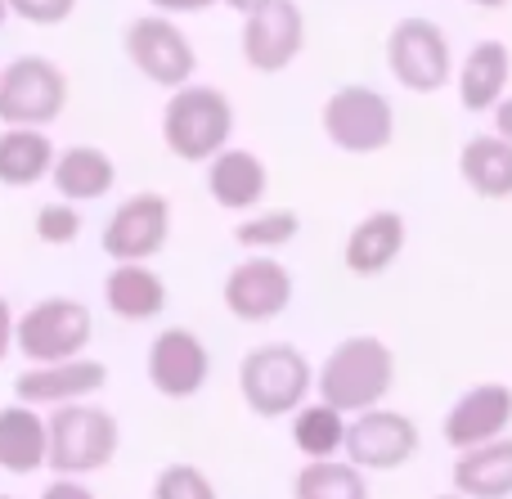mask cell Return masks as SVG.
<instances>
[{
    "mask_svg": "<svg viewBox=\"0 0 512 499\" xmlns=\"http://www.w3.org/2000/svg\"><path fill=\"white\" fill-rule=\"evenodd\" d=\"M297 230H301V216L279 207V212H256L248 221H239L234 225V239L243 248H283V243L297 239Z\"/></svg>",
    "mask_w": 512,
    "mask_h": 499,
    "instance_id": "obj_28",
    "label": "cell"
},
{
    "mask_svg": "<svg viewBox=\"0 0 512 499\" xmlns=\"http://www.w3.org/2000/svg\"><path fill=\"white\" fill-rule=\"evenodd\" d=\"M418 450V428L409 414L396 410H369L355 414L346 428V464L373 468V473H391V468L409 464Z\"/></svg>",
    "mask_w": 512,
    "mask_h": 499,
    "instance_id": "obj_11",
    "label": "cell"
},
{
    "mask_svg": "<svg viewBox=\"0 0 512 499\" xmlns=\"http://www.w3.org/2000/svg\"><path fill=\"white\" fill-rule=\"evenodd\" d=\"M54 144L41 131H27V126H5L0 135V185L9 189H27L41 176H54Z\"/></svg>",
    "mask_w": 512,
    "mask_h": 499,
    "instance_id": "obj_25",
    "label": "cell"
},
{
    "mask_svg": "<svg viewBox=\"0 0 512 499\" xmlns=\"http://www.w3.org/2000/svg\"><path fill=\"white\" fill-rule=\"evenodd\" d=\"M54 189H59L63 203H90V198H104L117 180V167L104 149H90V144H77V149H63L59 162H54Z\"/></svg>",
    "mask_w": 512,
    "mask_h": 499,
    "instance_id": "obj_22",
    "label": "cell"
},
{
    "mask_svg": "<svg viewBox=\"0 0 512 499\" xmlns=\"http://www.w3.org/2000/svg\"><path fill=\"white\" fill-rule=\"evenodd\" d=\"M90 306L77 297H45L18 320V351L36 365H63L81 360V347L90 342Z\"/></svg>",
    "mask_w": 512,
    "mask_h": 499,
    "instance_id": "obj_7",
    "label": "cell"
},
{
    "mask_svg": "<svg viewBox=\"0 0 512 499\" xmlns=\"http://www.w3.org/2000/svg\"><path fill=\"white\" fill-rule=\"evenodd\" d=\"M292 302V275L274 257H248L225 275V311L243 324H265Z\"/></svg>",
    "mask_w": 512,
    "mask_h": 499,
    "instance_id": "obj_12",
    "label": "cell"
},
{
    "mask_svg": "<svg viewBox=\"0 0 512 499\" xmlns=\"http://www.w3.org/2000/svg\"><path fill=\"white\" fill-rule=\"evenodd\" d=\"M324 135L342 153H382L396 140V108L373 86H342L324 104Z\"/></svg>",
    "mask_w": 512,
    "mask_h": 499,
    "instance_id": "obj_6",
    "label": "cell"
},
{
    "mask_svg": "<svg viewBox=\"0 0 512 499\" xmlns=\"http://www.w3.org/2000/svg\"><path fill=\"white\" fill-rule=\"evenodd\" d=\"M436 499H463V495H436Z\"/></svg>",
    "mask_w": 512,
    "mask_h": 499,
    "instance_id": "obj_39",
    "label": "cell"
},
{
    "mask_svg": "<svg viewBox=\"0 0 512 499\" xmlns=\"http://www.w3.org/2000/svg\"><path fill=\"white\" fill-rule=\"evenodd\" d=\"M158 14H167V18H176V14H203V9H212V5H225V0H149Z\"/></svg>",
    "mask_w": 512,
    "mask_h": 499,
    "instance_id": "obj_32",
    "label": "cell"
},
{
    "mask_svg": "<svg viewBox=\"0 0 512 499\" xmlns=\"http://www.w3.org/2000/svg\"><path fill=\"white\" fill-rule=\"evenodd\" d=\"M104 302L113 315L140 324L167 311V284L149 266H113V275L104 279Z\"/></svg>",
    "mask_w": 512,
    "mask_h": 499,
    "instance_id": "obj_24",
    "label": "cell"
},
{
    "mask_svg": "<svg viewBox=\"0 0 512 499\" xmlns=\"http://www.w3.org/2000/svg\"><path fill=\"white\" fill-rule=\"evenodd\" d=\"M512 77V54L504 41H477L459 68V99L468 113H486V108L504 104V90Z\"/></svg>",
    "mask_w": 512,
    "mask_h": 499,
    "instance_id": "obj_18",
    "label": "cell"
},
{
    "mask_svg": "<svg viewBox=\"0 0 512 499\" xmlns=\"http://www.w3.org/2000/svg\"><path fill=\"white\" fill-rule=\"evenodd\" d=\"M265 185H270L265 162L248 149H225L216 162H207V189H212V198L221 207H230V212L256 207L265 198Z\"/></svg>",
    "mask_w": 512,
    "mask_h": 499,
    "instance_id": "obj_20",
    "label": "cell"
},
{
    "mask_svg": "<svg viewBox=\"0 0 512 499\" xmlns=\"http://www.w3.org/2000/svg\"><path fill=\"white\" fill-rule=\"evenodd\" d=\"M153 499H216V486L194 464H167L153 482Z\"/></svg>",
    "mask_w": 512,
    "mask_h": 499,
    "instance_id": "obj_29",
    "label": "cell"
},
{
    "mask_svg": "<svg viewBox=\"0 0 512 499\" xmlns=\"http://www.w3.org/2000/svg\"><path fill=\"white\" fill-rule=\"evenodd\" d=\"M50 468L59 477H86L113 464L117 455V419L99 405H59L50 414Z\"/></svg>",
    "mask_w": 512,
    "mask_h": 499,
    "instance_id": "obj_4",
    "label": "cell"
},
{
    "mask_svg": "<svg viewBox=\"0 0 512 499\" xmlns=\"http://www.w3.org/2000/svg\"><path fill=\"white\" fill-rule=\"evenodd\" d=\"M225 5H230V9H234V14L252 18V14H256V9H265V5H270V0H225Z\"/></svg>",
    "mask_w": 512,
    "mask_h": 499,
    "instance_id": "obj_36",
    "label": "cell"
},
{
    "mask_svg": "<svg viewBox=\"0 0 512 499\" xmlns=\"http://www.w3.org/2000/svg\"><path fill=\"white\" fill-rule=\"evenodd\" d=\"M396 383V356L382 338L360 333V338H346L328 351L324 369L315 378V392L324 405L342 414H369L382 410V396Z\"/></svg>",
    "mask_w": 512,
    "mask_h": 499,
    "instance_id": "obj_1",
    "label": "cell"
},
{
    "mask_svg": "<svg viewBox=\"0 0 512 499\" xmlns=\"http://www.w3.org/2000/svg\"><path fill=\"white\" fill-rule=\"evenodd\" d=\"M5 14H9V5H5V0H0V27H5Z\"/></svg>",
    "mask_w": 512,
    "mask_h": 499,
    "instance_id": "obj_38",
    "label": "cell"
},
{
    "mask_svg": "<svg viewBox=\"0 0 512 499\" xmlns=\"http://www.w3.org/2000/svg\"><path fill=\"white\" fill-rule=\"evenodd\" d=\"M454 491L463 499H508L512 495V437L463 450L454 464Z\"/></svg>",
    "mask_w": 512,
    "mask_h": 499,
    "instance_id": "obj_21",
    "label": "cell"
},
{
    "mask_svg": "<svg viewBox=\"0 0 512 499\" xmlns=\"http://www.w3.org/2000/svg\"><path fill=\"white\" fill-rule=\"evenodd\" d=\"M405 248V216L400 212H369L346 239V270L351 275H382Z\"/></svg>",
    "mask_w": 512,
    "mask_h": 499,
    "instance_id": "obj_19",
    "label": "cell"
},
{
    "mask_svg": "<svg viewBox=\"0 0 512 499\" xmlns=\"http://www.w3.org/2000/svg\"><path fill=\"white\" fill-rule=\"evenodd\" d=\"M234 108L230 95L216 86H185L171 95L162 113V140L180 162H216L230 149Z\"/></svg>",
    "mask_w": 512,
    "mask_h": 499,
    "instance_id": "obj_2",
    "label": "cell"
},
{
    "mask_svg": "<svg viewBox=\"0 0 512 499\" xmlns=\"http://www.w3.org/2000/svg\"><path fill=\"white\" fill-rule=\"evenodd\" d=\"M472 5H481V9H504L508 0H472Z\"/></svg>",
    "mask_w": 512,
    "mask_h": 499,
    "instance_id": "obj_37",
    "label": "cell"
},
{
    "mask_svg": "<svg viewBox=\"0 0 512 499\" xmlns=\"http://www.w3.org/2000/svg\"><path fill=\"white\" fill-rule=\"evenodd\" d=\"M292 499H369V486H364V473L355 464L319 459V464H306L297 473Z\"/></svg>",
    "mask_w": 512,
    "mask_h": 499,
    "instance_id": "obj_27",
    "label": "cell"
},
{
    "mask_svg": "<svg viewBox=\"0 0 512 499\" xmlns=\"http://www.w3.org/2000/svg\"><path fill=\"white\" fill-rule=\"evenodd\" d=\"M68 104V77L45 54H18L9 68H0V122L41 131L45 122Z\"/></svg>",
    "mask_w": 512,
    "mask_h": 499,
    "instance_id": "obj_5",
    "label": "cell"
},
{
    "mask_svg": "<svg viewBox=\"0 0 512 499\" xmlns=\"http://www.w3.org/2000/svg\"><path fill=\"white\" fill-rule=\"evenodd\" d=\"M41 499H95V495H90L77 477H54V482L41 491Z\"/></svg>",
    "mask_w": 512,
    "mask_h": 499,
    "instance_id": "obj_33",
    "label": "cell"
},
{
    "mask_svg": "<svg viewBox=\"0 0 512 499\" xmlns=\"http://www.w3.org/2000/svg\"><path fill=\"white\" fill-rule=\"evenodd\" d=\"M171 234V203L162 194H135L104 225V252L117 266H144L153 252H162Z\"/></svg>",
    "mask_w": 512,
    "mask_h": 499,
    "instance_id": "obj_10",
    "label": "cell"
},
{
    "mask_svg": "<svg viewBox=\"0 0 512 499\" xmlns=\"http://www.w3.org/2000/svg\"><path fill=\"white\" fill-rule=\"evenodd\" d=\"M306 45V18H301L297 0H270L243 18V59L256 72H283Z\"/></svg>",
    "mask_w": 512,
    "mask_h": 499,
    "instance_id": "obj_13",
    "label": "cell"
},
{
    "mask_svg": "<svg viewBox=\"0 0 512 499\" xmlns=\"http://www.w3.org/2000/svg\"><path fill=\"white\" fill-rule=\"evenodd\" d=\"M0 499H14V495H0Z\"/></svg>",
    "mask_w": 512,
    "mask_h": 499,
    "instance_id": "obj_40",
    "label": "cell"
},
{
    "mask_svg": "<svg viewBox=\"0 0 512 499\" xmlns=\"http://www.w3.org/2000/svg\"><path fill=\"white\" fill-rule=\"evenodd\" d=\"M495 135H499V140H508V144H512V95L495 108Z\"/></svg>",
    "mask_w": 512,
    "mask_h": 499,
    "instance_id": "obj_35",
    "label": "cell"
},
{
    "mask_svg": "<svg viewBox=\"0 0 512 499\" xmlns=\"http://www.w3.org/2000/svg\"><path fill=\"white\" fill-rule=\"evenodd\" d=\"M108 383V365L99 360H63V365H36L14 378L18 405H77Z\"/></svg>",
    "mask_w": 512,
    "mask_h": 499,
    "instance_id": "obj_16",
    "label": "cell"
},
{
    "mask_svg": "<svg viewBox=\"0 0 512 499\" xmlns=\"http://www.w3.org/2000/svg\"><path fill=\"white\" fill-rule=\"evenodd\" d=\"M346 428H351V423H346L342 410L315 401V405H301L297 410V419H292V441H297V450L310 464H319V459L346 450Z\"/></svg>",
    "mask_w": 512,
    "mask_h": 499,
    "instance_id": "obj_26",
    "label": "cell"
},
{
    "mask_svg": "<svg viewBox=\"0 0 512 499\" xmlns=\"http://www.w3.org/2000/svg\"><path fill=\"white\" fill-rule=\"evenodd\" d=\"M459 176L481 198H512V144L499 135H477L459 153Z\"/></svg>",
    "mask_w": 512,
    "mask_h": 499,
    "instance_id": "obj_23",
    "label": "cell"
},
{
    "mask_svg": "<svg viewBox=\"0 0 512 499\" xmlns=\"http://www.w3.org/2000/svg\"><path fill=\"white\" fill-rule=\"evenodd\" d=\"M239 392L252 414L279 419V414L301 410L310 392V360L292 342H265L243 356L239 365Z\"/></svg>",
    "mask_w": 512,
    "mask_h": 499,
    "instance_id": "obj_3",
    "label": "cell"
},
{
    "mask_svg": "<svg viewBox=\"0 0 512 499\" xmlns=\"http://www.w3.org/2000/svg\"><path fill=\"white\" fill-rule=\"evenodd\" d=\"M41 464H50V423L32 405H5L0 410V468L27 477Z\"/></svg>",
    "mask_w": 512,
    "mask_h": 499,
    "instance_id": "obj_17",
    "label": "cell"
},
{
    "mask_svg": "<svg viewBox=\"0 0 512 499\" xmlns=\"http://www.w3.org/2000/svg\"><path fill=\"white\" fill-rule=\"evenodd\" d=\"M207 374H212V356H207L203 338L189 329H162L149 347V383L171 401H189L203 392Z\"/></svg>",
    "mask_w": 512,
    "mask_h": 499,
    "instance_id": "obj_14",
    "label": "cell"
},
{
    "mask_svg": "<svg viewBox=\"0 0 512 499\" xmlns=\"http://www.w3.org/2000/svg\"><path fill=\"white\" fill-rule=\"evenodd\" d=\"M126 54L131 63L153 81V86H167L171 95L185 86H194V68H198V54L189 45V36L171 23L167 14H144L126 23Z\"/></svg>",
    "mask_w": 512,
    "mask_h": 499,
    "instance_id": "obj_9",
    "label": "cell"
},
{
    "mask_svg": "<svg viewBox=\"0 0 512 499\" xmlns=\"http://www.w3.org/2000/svg\"><path fill=\"white\" fill-rule=\"evenodd\" d=\"M9 14H18L23 23H36V27H54L63 18H72L77 0H5Z\"/></svg>",
    "mask_w": 512,
    "mask_h": 499,
    "instance_id": "obj_31",
    "label": "cell"
},
{
    "mask_svg": "<svg viewBox=\"0 0 512 499\" xmlns=\"http://www.w3.org/2000/svg\"><path fill=\"white\" fill-rule=\"evenodd\" d=\"M512 423V387L504 383H477L450 405L445 414V441L454 450H477V446H490L508 432Z\"/></svg>",
    "mask_w": 512,
    "mask_h": 499,
    "instance_id": "obj_15",
    "label": "cell"
},
{
    "mask_svg": "<svg viewBox=\"0 0 512 499\" xmlns=\"http://www.w3.org/2000/svg\"><path fill=\"white\" fill-rule=\"evenodd\" d=\"M14 342H18V320H14V311H9V302L0 297V360L9 356Z\"/></svg>",
    "mask_w": 512,
    "mask_h": 499,
    "instance_id": "obj_34",
    "label": "cell"
},
{
    "mask_svg": "<svg viewBox=\"0 0 512 499\" xmlns=\"http://www.w3.org/2000/svg\"><path fill=\"white\" fill-rule=\"evenodd\" d=\"M387 68L414 95H436L454 77L450 41L432 18H400L387 36Z\"/></svg>",
    "mask_w": 512,
    "mask_h": 499,
    "instance_id": "obj_8",
    "label": "cell"
},
{
    "mask_svg": "<svg viewBox=\"0 0 512 499\" xmlns=\"http://www.w3.org/2000/svg\"><path fill=\"white\" fill-rule=\"evenodd\" d=\"M77 234H81V212L72 203H45L41 212H36V239L41 243L63 248V243H72Z\"/></svg>",
    "mask_w": 512,
    "mask_h": 499,
    "instance_id": "obj_30",
    "label": "cell"
}]
</instances>
